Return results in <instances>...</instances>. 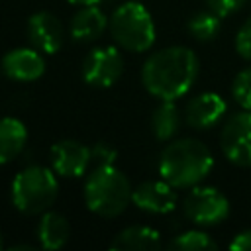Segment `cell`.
<instances>
[{
	"label": "cell",
	"mask_w": 251,
	"mask_h": 251,
	"mask_svg": "<svg viewBox=\"0 0 251 251\" xmlns=\"http://www.w3.org/2000/svg\"><path fill=\"white\" fill-rule=\"evenodd\" d=\"M198 57L184 45L155 51L141 69V82L159 100H176L186 94L198 76Z\"/></svg>",
	"instance_id": "6da1fadb"
},
{
	"label": "cell",
	"mask_w": 251,
	"mask_h": 251,
	"mask_svg": "<svg viewBox=\"0 0 251 251\" xmlns=\"http://www.w3.org/2000/svg\"><path fill=\"white\" fill-rule=\"evenodd\" d=\"M214 167L210 149L192 137L171 141L159 157L161 178L175 188H190L208 176Z\"/></svg>",
	"instance_id": "7a4b0ae2"
},
{
	"label": "cell",
	"mask_w": 251,
	"mask_h": 251,
	"mask_svg": "<svg viewBox=\"0 0 251 251\" xmlns=\"http://www.w3.org/2000/svg\"><path fill=\"white\" fill-rule=\"evenodd\" d=\"M131 192L129 180L114 165H98L84 182L86 208L104 218L120 216L131 202Z\"/></svg>",
	"instance_id": "3957f363"
},
{
	"label": "cell",
	"mask_w": 251,
	"mask_h": 251,
	"mask_svg": "<svg viewBox=\"0 0 251 251\" xmlns=\"http://www.w3.org/2000/svg\"><path fill=\"white\" fill-rule=\"evenodd\" d=\"M12 204L27 216L47 212L59 194V182L51 169L31 165L20 171L12 180Z\"/></svg>",
	"instance_id": "277c9868"
},
{
	"label": "cell",
	"mask_w": 251,
	"mask_h": 251,
	"mask_svg": "<svg viewBox=\"0 0 251 251\" xmlns=\"http://www.w3.org/2000/svg\"><path fill=\"white\" fill-rule=\"evenodd\" d=\"M110 33L114 41L131 53H141L155 43V24L149 10L139 2H126L110 16Z\"/></svg>",
	"instance_id": "5b68a950"
},
{
	"label": "cell",
	"mask_w": 251,
	"mask_h": 251,
	"mask_svg": "<svg viewBox=\"0 0 251 251\" xmlns=\"http://www.w3.org/2000/svg\"><path fill=\"white\" fill-rule=\"evenodd\" d=\"M184 216L196 226H216L224 222L229 214V202L224 192L214 186H194L184 202H182Z\"/></svg>",
	"instance_id": "8992f818"
},
{
	"label": "cell",
	"mask_w": 251,
	"mask_h": 251,
	"mask_svg": "<svg viewBox=\"0 0 251 251\" xmlns=\"http://www.w3.org/2000/svg\"><path fill=\"white\" fill-rule=\"evenodd\" d=\"M224 157L235 167H251V110L231 114L220 131Z\"/></svg>",
	"instance_id": "52a82bcc"
},
{
	"label": "cell",
	"mask_w": 251,
	"mask_h": 251,
	"mask_svg": "<svg viewBox=\"0 0 251 251\" xmlns=\"http://www.w3.org/2000/svg\"><path fill=\"white\" fill-rule=\"evenodd\" d=\"M124 73V57L116 47H94L82 61V78L96 88H108Z\"/></svg>",
	"instance_id": "ba28073f"
},
{
	"label": "cell",
	"mask_w": 251,
	"mask_h": 251,
	"mask_svg": "<svg viewBox=\"0 0 251 251\" xmlns=\"http://www.w3.org/2000/svg\"><path fill=\"white\" fill-rule=\"evenodd\" d=\"M92 161V151L76 139H61L51 147L53 171L61 176H80Z\"/></svg>",
	"instance_id": "9c48e42d"
},
{
	"label": "cell",
	"mask_w": 251,
	"mask_h": 251,
	"mask_svg": "<svg viewBox=\"0 0 251 251\" xmlns=\"http://www.w3.org/2000/svg\"><path fill=\"white\" fill-rule=\"evenodd\" d=\"M2 73L18 82H31L43 76L45 59L39 49L18 47L2 57Z\"/></svg>",
	"instance_id": "30bf717a"
},
{
	"label": "cell",
	"mask_w": 251,
	"mask_h": 251,
	"mask_svg": "<svg viewBox=\"0 0 251 251\" xmlns=\"http://www.w3.org/2000/svg\"><path fill=\"white\" fill-rule=\"evenodd\" d=\"M27 37L35 49H39L41 53L53 55L61 49L65 39L63 24L51 12H45V10L35 12L27 20Z\"/></svg>",
	"instance_id": "8fae6325"
},
{
	"label": "cell",
	"mask_w": 251,
	"mask_h": 251,
	"mask_svg": "<svg viewBox=\"0 0 251 251\" xmlns=\"http://www.w3.org/2000/svg\"><path fill=\"white\" fill-rule=\"evenodd\" d=\"M131 202L149 214H169L176 206V192L167 180H147L133 188Z\"/></svg>",
	"instance_id": "7c38bea8"
},
{
	"label": "cell",
	"mask_w": 251,
	"mask_h": 251,
	"mask_svg": "<svg viewBox=\"0 0 251 251\" xmlns=\"http://www.w3.org/2000/svg\"><path fill=\"white\" fill-rule=\"evenodd\" d=\"M226 100L218 92H200L188 100L184 122L194 129H208L226 116Z\"/></svg>",
	"instance_id": "4fadbf2b"
},
{
	"label": "cell",
	"mask_w": 251,
	"mask_h": 251,
	"mask_svg": "<svg viewBox=\"0 0 251 251\" xmlns=\"http://www.w3.org/2000/svg\"><path fill=\"white\" fill-rule=\"evenodd\" d=\"M106 25L108 18L98 4L82 6L71 20V37L78 43H90L104 33Z\"/></svg>",
	"instance_id": "5bb4252c"
},
{
	"label": "cell",
	"mask_w": 251,
	"mask_h": 251,
	"mask_svg": "<svg viewBox=\"0 0 251 251\" xmlns=\"http://www.w3.org/2000/svg\"><path fill=\"white\" fill-rule=\"evenodd\" d=\"M161 247V235L149 226H129L122 229L110 243L114 251H151Z\"/></svg>",
	"instance_id": "9a60e30c"
},
{
	"label": "cell",
	"mask_w": 251,
	"mask_h": 251,
	"mask_svg": "<svg viewBox=\"0 0 251 251\" xmlns=\"http://www.w3.org/2000/svg\"><path fill=\"white\" fill-rule=\"evenodd\" d=\"M71 235V226L67 218L59 212H43L39 226H37V237L39 245L47 251H57L67 245Z\"/></svg>",
	"instance_id": "2e32d148"
},
{
	"label": "cell",
	"mask_w": 251,
	"mask_h": 251,
	"mask_svg": "<svg viewBox=\"0 0 251 251\" xmlns=\"http://www.w3.org/2000/svg\"><path fill=\"white\" fill-rule=\"evenodd\" d=\"M27 141V129L18 118H0V165L20 157Z\"/></svg>",
	"instance_id": "e0dca14e"
},
{
	"label": "cell",
	"mask_w": 251,
	"mask_h": 251,
	"mask_svg": "<svg viewBox=\"0 0 251 251\" xmlns=\"http://www.w3.org/2000/svg\"><path fill=\"white\" fill-rule=\"evenodd\" d=\"M180 127V114L175 100H161L151 116V131L157 139L169 141L176 135Z\"/></svg>",
	"instance_id": "ac0fdd59"
},
{
	"label": "cell",
	"mask_w": 251,
	"mask_h": 251,
	"mask_svg": "<svg viewBox=\"0 0 251 251\" xmlns=\"http://www.w3.org/2000/svg\"><path fill=\"white\" fill-rule=\"evenodd\" d=\"M186 29L198 41H212L218 37L220 29H222V18L212 10L196 12L194 16H190Z\"/></svg>",
	"instance_id": "d6986e66"
},
{
	"label": "cell",
	"mask_w": 251,
	"mask_h": 251,
	"mask_svg": "<svg viewBox=\"0 0 251 251\" xmlns=\"http://www.w3.org/2000/svg\"><path fill=\"white\" fill-rule=\"evenodd\" d=\"M169 247L176 251H212V249H218V243L206 231L190 229V231L176 235L169 243Z\"/></svg>",
	"instance_id": "ffe728a7"
},
{
	"label": "cell",
	"mask_w": 251,
	"mask_h": 251,
	"mask_svg": "<svg viewBox=\"0 0 251 251\" xmlns=\"http://www.w3.org/2000/svg\"><path fill=\"white\" fill-rule=\"evenodd\" d=\"M231 94L241 108L251 110V67H245L235 75L231 82Z\"/></svg>",
	"instance_id": "44dd1931"
},
{
	"label": "cell",
	"mask_w": 251,
	"mask_h": 251,
	"mask_svg": "<svg viewBox=\"0 0 251 251\" xmlns=\"http://www.w3.org/2000/svg\"><path fill=\"white\" fill-rule=\"evenodd\" d=\"M235 51L239 53V57L251 61V16L243 22L235 35Z\"/></svg>",
	"instance_id": "7402d4cb"
},
{
	"label": "cell",
	"mask_w": 251,
	"mask_h": 251,
	"mask_svg": "<svg viewBox=\"0 0 251 251\" xmlns=\"http://www.w3.org/2000/svg\"><path fill=\"white\" fill-rule=\"evenodd\" d=\"M92 151V159L98 161V165H114L116 163V157H118V151L106 143V141H98L90 147Z\"/></svg>",
	"instance_id": "603a6c76"
},
{
	"label": "cell",
	"mask_w": 251,
	"mask_h": 251,
	"mask_svg": "<svg viewBox=\"0 0 251 251\" xmlns=\"http://www.w3.org/2000/svg\"><path fill=\"white\" fill-rule=\"evenodd\" d=\"M206 2L212 12H216L220 18H226V16H231L237 10H241L247 0H206Z\"/></svg>",
	"instance_id": "cb8c5ba5"
},
{
	"label": "cell",
	"mask_w": 251,
	"mask_h": 251,
	"mask_svg": "<svg viewBox=\"0 0 251 251\" xmlns=\"http://www.w3.org/2000/svg\"><path fill=\"white\" fill-rule=\"evenodd\" d=\"M231 251H251V229L239 231L231 241H229Z\"/></svg>",
	"instance_id": "d4e9b609"
},
{
	"label": "cell",
	"mask_w": 251,
	"mask_h": 251,
	"mask_svg": "<svg viewBox=\"0 0 251 251\" xmlns=\"http://www.w3.org/2000/svg\"><path fill=\"white\" fill-rule=\"evenodd\" d=\"M69 2L76 6H92V4H100L102 0H69Z\"/></svg>",
	"instance_id": "484cf974"
},
{
	"label": "cell",
	"mask_w": 251,
	"mask_h": 251,
	"mask_svg": "<svg viewBox=\"0 0 251 251\" xmlns=\"http://www.w3.org/2000/svg\"><path fill=\"white\" fill-rule=\"evenodd\" d=\"M20 249L33 251V245H29V243H22V245H12V247H10V251H20Z\"/></svg>",
	"instance_id": "4316f807"
},
{
	"label": "cell",
	"mask_w": 251,
	"mask_h": 251,
	"mask_svg": "<svg viewBox=\"0 0 251 251\" xmlns=\"http://www.w3.org/2000/svg\"><path fill=\"white\" fill-rule=\"evenodd\" d=\"M2 245H4V237H2V231H0V249H2Z\"/></svg>",
	"instance_id": "83f0119b"
}]
</instances>
